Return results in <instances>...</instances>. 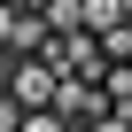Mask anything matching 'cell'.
Returning <instances> with one entry per match:
<instances>
[{
  "label": "cell",
  "instance_id": "obj_1",
  "mask_svg": "<svg viewBox=\"0 0 132 132\" xmlns=\"http://www.w3.org/2000/svg\"><path fill=\"white\" fill-rule=\"evenodd\" d=\"M54 93H62V70H54V62H8V101L23 109V117H47L54 109Z\"/></svg>",
  "mask_w": 132,
  "mask_h": 132
},
{
  "label": "cell",
  "instance_id": "obj_2",
  "mask_svg": "<svg viewBox=\"0 0 132 132\" xmlns=\"http://www.w3.org/2000/svg\"><path fill=\"white\" fill-rule=\"evenodd\" d=\"M54 117L70 124V132H101L117 109H109V93H101V86H86V78H62V93H54Z\"/></svg>",
  "mask_w": 132,
  "mask_h": 132
},
{
  "label": "cell",
  "instance_id": "obj_3",
  "mask_svg": "<svg viewBox=\"0 0 132 132\" xmlns=\"http://www.w3.org/2000/svg\"><path fill=\"white\" fill-rule=\"evenodd\" d=\"M16 54V0H0V62Z\"/></svg>",
  "mask_w": 132,
  "mask_h": 132
},
{
  "label": "cell",
  "instance_id": "obj_4",
  "mask_svg": "<svg viewBox=\"0 0 132 132\" xmlns=\"http://www.w3.org/2000/svg\"><path fill=\"white\" fill-rule=\"evenodd\" d=\"M23 132H70V124H62V117L47 109V117H23Z\"/></svg>",
  "mask_w": 132,
  "mask_h": 132
},
{
  "label": "cell",
  "instance_id": "obj_5",
  "mask_svg": "<svg viewBox=\"0 0 132 132\" xmlns=\"http://www.w3.org/2000/svg\"><path fill=\"white\" fill-rule=\"evenodd\" d=\"M0 101H8V62H0Z\"/></svg>",
  "mask_w": 132,
  "mask_h": 132
}]
</instances>
